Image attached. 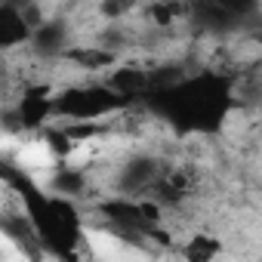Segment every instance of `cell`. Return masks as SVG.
<instances>
[{"label": "cell", "mask_w": 262, "mask_h": 262, "mask_svg": "<svg viewBox=\"0 0 262 262\" xmlns=\"http://www.w3.org/2000/svg\"><path fill=\"white\" fill-rule=\"evenodd\" d=\"M120 105V96L105 86H71L59 99H53V114L68 120H96L105 114H114Z\"/></svg>", "instance_id": "obj_1"}, {"label": "cell", "mask_w": 262, "mask_h": 262, "mask_svg": "<svg viewBox=\"0 0 262 262\" xmlns=\"http://www.w3.org/2000/svg\"><path fill=\"white\" fill-rule=\"evenodd\" d=\"M28 34H31L28 19H25L16 7H10V4H4V0H0V53H4V50H13V47H19V43H25Z\"/></svg>", "instance_id": "obj_2"}]
</instances>
